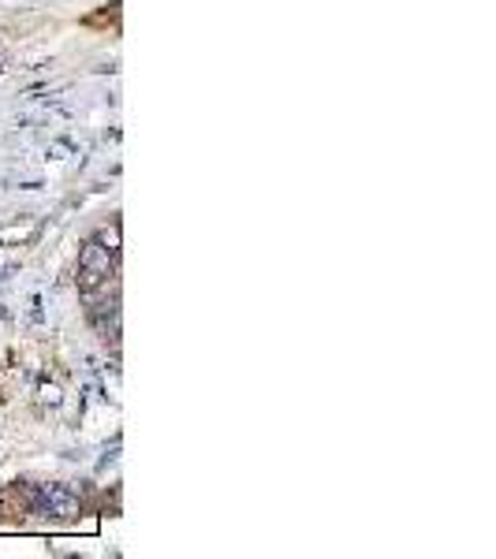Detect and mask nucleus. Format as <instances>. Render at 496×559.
<instances>
[{"mask_svg":"<svg viewBox=\"0 0 496 559\" xmlns=\"http://www.w3.org/2000/svg\"><path fill=\"white\" fill-rule=\"evenodd\" d=\"M112 261H116V254H108L98 239H90L83 246V254H79V287H83V291H93L98 283L108 280Z\"/></svg>","mask_w":496,"mask_h":559,"instance_id":"nucleus-2","label":"nucleus"},{"mask_svg":"<svg viewBox=\"0 0 496 559\" xmlns=\"http://www.w3.org/2000/svg\"><path fill=\"white\" fill-rule=\"evenodd\" d=\"M30 507L37 515L75 518L79 515V496H75L68 485H37V489H30Z\"/></svg>","mask_w":496,"mask_h":559,"instance_id":"nucleus-1","label":"nucleus"},{"mask_svg":"<svg viewBox=\"0 0 496 559\" xmlns=\"http://www.w3.org/2000/svg\"><path fill=\"white\" fill-rule=\"evenodd\" d=\"M93 239H98V243L108 250V254H120V228H116V224H112V228H101Z\"/></svg>","mask_w":496,"mask_h":559,"instance_id":"nucleus-3","label":"nucleus"}]
</instances>
